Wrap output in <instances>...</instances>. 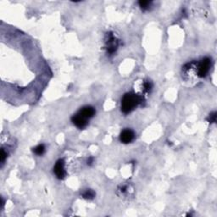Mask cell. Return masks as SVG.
Returning a JSON list of instances; mask_svg holds the SVG:
<instances>
[{
    "mask_svg": "<svg viewBox=\"0 0 217 217\" xmlns=\"http://www.w3.org/2000/svg\"><path fill=\"white\" fill-rule=\"evenodd\" d=\"M142 102L140 96L132 93H126L122 99V111L124 114L131 113Z\"/></svg>",
    "mask_w": 217,
    "mask_h": 217,
    "instance_id": "1",
    "label": "cell"
},
{
    "mask_svg": "<svg viewBox=\"0 0 217 217\" xmlns=\"http://www.w3.org/2000/svg\"><path fill=\"white\" fill-rule=\"evenodd\" d=\"M211 60L210 58H204L201 60V62L198 64V77H204L209 73L210 69Z\"/></svg>",
    "mask_w": 217,
    "mask_h": 217,
    "instance_id": "2",
    "label": "cell"
},
{
    "mask_svg": "<svg viewBox=\"0 0 217 217\" xmlns=\"http://www.w3.org/2000/svg\"><path fill=\"white\" fill-rule=\"evenodd\" d=\"M54 171L55 175L59 179H64L66 172L64 170V160H59L55 163V166L54 167Z\"/></svg>",
    "mask_w": 217,
    "mask_h": 217,
    "instance_id": "3",
    "label": "cell"
},
{
    "mask_svg": "<svg viewBox=\"0 0 217 217\" xmlns=\"http://www.w3.org/2000/svg\"><path fill=\"white\" fill-rule=\"evenodd\" d=\"M134 137L135 134L133 131H131V129H125L120 135V140L123 144H130L133 141Z\"/></svg>",
    "mask_w": 217,
    "mask_h": 217,
    "instance_id": "4",
    "label": "cell"
},
{
    "mask_svg": "<svg viewBox=\"0 0 217 217\" xmlns=\"http://www.w3.org/2000/svg\"><path fill=\"white\" fill-rule=\"evenodd\" d=\"M77 114L82 116L83 118L88 120V119L93 117V115H95V108L92 106H85L82 108H81Z\"/></svg>",
    "mask_w": 217,
    "mask_h": 217,
    "instance_id": "5",
    "label": "cell"
},
{
    "mask_svg": "<svg viewBox=\"0 0 217 217\" xmlns=\"http://www.w3.org/2000/svg\"><path fill=\"white\" fill-rule=\"evenodd\" d=\"M71 122H73V124L77 127L80 128V129L85 128L86 126V125H87V120L83 118L82 116H81L78 114H76L71 117Z\"/></svg>",
    "mask_w": 217,
    "mask_h": 217,
    "instance_id": "6",
    "label": "cell"
},
{
    "mask_svg": "<svg viewBox=\"0 0 217 217\" xmlns=\"http://www.w3.org/2000/svg\"><path fill=\"white\" fill-rule=\"evenodd\" d=\"M118 43L116 39L113 37L112 35H109V38L107 41V49H108V53L109 54H113L115 53L116 48H117Z\"/></svg>",
    "mask_w": 217,
    "mask_h": 217,
    "instance_id": "7",
    "label": "cell"
},
{
    "mask_svg": "<svg viewBox=\"0 0 217 217\" xmlns=\"http://www.w3.org/2000/svg\"><path fill=\"white\" fill-rule=\"evenodd\" d=\"M45 152V147L43 144H40L34 148V153L38 155H42Z\"/></svg>",
    "mask_w": 217,
    "mask_h": 217,
    "instance_id": "8",
    "label": "cell"
},
{
    "mask_svg": "<svg viewBox=\"0 0 217 217\" xmlns=\"http://www.w3.org/2000/svg\"><path fill=\"white\" fill-rule=\"evenodd\" d=\"M83 198H86V199H92V198H94V196H95V193L93 191V190H90V189H88V190H86L84 193H83Z\"/></svg>",
    "mask_w": 217,
    "mask_h": 217,
    "instance_id": "9",
    "label": "cell"
},
{
    "mask_svg": "<svg viewBox=\"0 0 217 217\" xmlns=\"http://www.w3.org/2000/svg\"><path fill=\"white\" fill-rule=\"evenodd\" d=\"M138 3H139V5L143 10H148V7L150 6V4H151V2L150 1H140Z\"/></svg>",
    "mask_w": 217,
    "mask_h": 217,
    "instance_id": "10",
    "label": "cell"
},
{
    "mask_svg": "<svg viewBox=\"0 0 217 217\" xmlns=\"http://www.w3.org/2000/svg\"><path fill=\"white\" fill-rule=\"evenodd\" d=\"M6 156L7 154L6 153H5V151H4L3 148H2V149H1V157H0V161H1V164H2V165H3V162L5 161Z\"/></svg>",
    "mask_w": 217,
    "mask_h": 217,
    "instance_id": "11",
    "label": "cell"
},
{
    "mask_svg": "<svg viewBox=\"0 0 217 217\" xmlns=\"http://www.w3.org/2000/svg\"><path fill=\"white\" fill-rule=\"evenodd\" d=\"M215 119H216V112H213L212 114L210 115V117H209V121L211 123H214L215 122Z\"/></svg>",
    "mask_w": 217,
    "mask_h": 217,
    "instance_id": "12",
    "label": "cell"
},
{
    "mask_svg": "<svg viewBox=\"0 0 217 217\" xmlns=\"http://www.w3.org/2000/svg\"><path fill=\"white\" fill-rule=\"evenodd\" d=\"M144 87H145V89L147 90V91L150 90V88H151V84H150V82L145 83V84H144Z\"/></svg>",
    "mask_w": 217,
    "mask_h": 217,
    "instance_id": "13",
    "label": "cell"
},
{
    "mask_svg": "<svg viewBox=\"0 0 217 217\" xmlns=\"http://www.w3.org/2000/svg\"><path fill=\"white\" fill-rule=\"evenodd\" d=\"M92 162H93V158H90L89 160L87 161V164H88V165H91V164H92Z\"/></svg>",
    "mask_w": 217,
    "mask_h": 217,
    "instance_id": "14",
    "label": "cell"
}]
</instances>
